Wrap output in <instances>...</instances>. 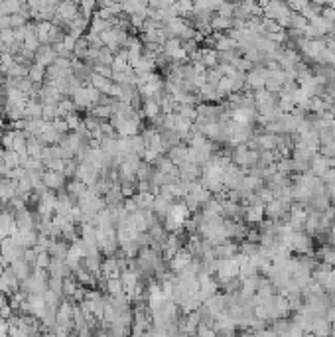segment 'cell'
I'll list each match as a JSON object with an SVG mask.
<instances>
[{
	"mask_svg": "<svg viewBox=\"0 0 335 337\" xmlns=\"http://www.w3.org/2000/svg\"><path fill=\"white\" fill-rule=\"evenodd\" d=\"M142 140H144V146L148 152H156V154H160V156H164L166 152H164V146H162V140H160V132L156 130V128H146V130H142L140 132Z\"/></svg>",
	"mask_w": 335,
	"mask_h": 337,
	"instance_id": "9",
	"label": "cell"
},
{
	"mask_svg": "<svg viewBox=\"0 0 335 337\" xmlns=\"http://www.w3.org/2000/svg\"><path fill=\"white\" fill-rule=\"evenodd\" d=\"M237 252H239V243L235 241H225L217 247H213V256L217 261H231L237 256Z\"/></svg>",
	"mask_w": 335,
	"mask_h": 337,
	"instance_id": "13",
	"label": "cell"
},
{
	"mask_svg": "<svg viewBox=\"0 0 335 337\" xmlns=\"http://www.w3.org/2000/svg\"><path fill=\"white\" fill-rule=\"evenodd\" d=\"M10 268H12V272L16 274V278H18L20 282H24V280H28L30 276L34 274V268H36V266L28 264L24 259H18V261H14L12 264H10Z\"/></svg>",
	"mask_w": 335,
	"mask_h": 337,
	"instance_id": "20",
	"label": "cell"
},
{
	"mask_svg": "<svg viewBox=\"0 0 335 337\" xmlns=\"http://www.w3.org/2000/svg\"><path fill=\"white\" fill-rule=\"evenodd\" d=\"M329 170H331V160H329V158H323V156L318 154V156L313 158V162H311V170H309V172L313 175H318V177H323Z\"/></svg>",
	"mask_w": 335,
	"mask_h": 337,
	"instance_id": "25",
	"label": "cell"
},
{
	"mask_svg": "<svg viewBox=\"0 0 335 337\" xmlns=\"http://www.w3.org/2000/svg\"><path fill=\"white\" fill-rule=\"evenodd\" d=\"M50 262H52V256L48 250H41L38 252V259H36V268H41V270H48L50 268Z\"/></svg>",
	"mask_w": 335,
	"mask_h": 337,
	"instance_id": "51",
	"label": "cell"
},
{
	"mask_svg": "<svg viewBox=\"0 0 335 337\" xmlns=\"http://www.w3.org/2000/svg\"><path fill=\"white\" fill-rule=\"evenodd\" d=\"M71 101H73V105H75L77 109L91 111V97H89V89H87V85L77 89V91L71 95Z\"/></svg>",
	"mask_w": 335,
	"mask_h": 337,
	"instance_id": "24",
	"label": "cell"
},
{
	"mask_svg": "<svg viewBox=\"0 0 335 337\" xmlns=\"http://www.w3.org/2000/svg\"><path fill=\"white\" fill-rule=\"evenodd\" d=\"M89 50H91V46H89V39H87V36L77 37V42H75V48H73V57H75V60H79V62H83V60L87 57Z\"/></svg>",
	"mask_w": 335,
	"mask_h": 337,
	"instance_id": "37",
	"label": "cell"
},
{
	"mask_svg": "<svg viewBox=\"0 0 335 337\" xmlns=\"http://www.w3.org/2000/svg\"><path fill=\"white\" fill-rule=\"evenodd\" d=\"M61 239H64L67 245H73V243H77L79 239V231H77V225L75 223H67L61 227Z\"/></svg>",
	"mask_w": 335,
	"mask_h": 337,
	"instance_id": "38",
	"label": "cell"
},
{
	"mask_svg": "<svg viewBox=\"0 0 335 337\" xmlns=\"http://www.w3.org/2000/svg\"><path fill=\"white\" fill-rule=\"evenodd\" d=\"M221 79H223V73L219 71V67H215V69H207L205 71V83L207 85H211V87L217 89V85H219Z\"/></svg>",
	"mask_w": 335,
	"mask_h": 337,
	"instance_id": "48",
	"label": "cell"
},
{
	"mask_svg": "<svg viewBox=\"0 0 335 337\" xmlns=\"http://www.w3.org/2000/svg\"><path fill=\"white\" fill-rule=\"evenodd\" d=\"M104 205L109 207V209H116V207H122L124 205V195H122V191H120V187L115 186L111 187L107 193H104Z\"/></svg>",
	"mask_w": 335,
	"mask_h": 337,
	"instance_id": "21",
	"label": "cell"
},
{
	"mask_svg": "<svg viewBox=\"0 0 335 337\" xmlns=\"http://www.w3.org/2000/svg\"><path fill=\"white\" fill-rule=\"evenodd\" d=\"M217 280V284L229 282L233 278H239V262L231 259V261H219L217 264V272L213 276Z\"/></svg>",
	"mask_w": 335,
	"mask_h": 337,
	"instance_id": "4",
	"label": "cell"
},
{
	"mask_svg": "<svg viewBox=\"0 0 335 337\" xmlns=\"http://www.w3.org/2000/svg\"><path fill=\"white\" fill-rule=\"evenodd\" d=\"M316 261L322 262V264L335 266V247H331V245H323V247H320V249L316 250Z\"/></svg>",
	"mask_w": 335,
	"mask_h": 337,
	"instance_id": "29",
	"label": "cell"
},
{
	"mask_svg": "<svg viewBox=\"0 0 335 337\" xmlns=\"http://www.w3.org/2000/svg\"><path fill=\"white\" fill-rule=\"evenodd\" d=\"M181 48L185 50V53H187V57H192V55H195L197 51L201 50V48H199V42H197V39H190V42H181Z\"/></svg>",
	"mask_w": 335,
	"mask_h": 337,
	"instance_id": "53",
	"label": "cell"
},
{
	"mask_svg": "<svg viewBox=\"0 0 335 337\" xmlns=\"http://www.w3.org/2000/svg\"><path fill=\"white\" fill-rule=\"evenodd\" d=\"M0 30H12V28H10V18H8V16H2V18H0Z\"/></svg>",
	"mask_w": 335,
	"mask_h": 337,
	"instance_id": "61",
	"label": "cell"
},
{
	"mask_svg": "<svg viewBox=\"0 0 335 337\" xmlns=\"http://www.w3.org/2000/svg\"><path fill=\"white\" fill-rule=\"evenodd\" d=\"M144 152H146V146H144V140H142L140 134H138V136L127 138V154L144 158Z\"/></svg>",
	"mask_w": 335,
	"mask_h": 337,
	"instance_id": "30",
	"label": "cell"
},
{
	"mask_svg": "<svg viewBox=\"0 0 335 337\" xmlns=\"http://www.w3.org/2000/svg\"><path fill=\"white\" fill-rule=\"evenodd\" d=\"M93 73L101 75V77H104V79H111V77H113V67L97 63V65H93Z\"/></svg>",
	"mask_w": 335,
	"mask_h": 337,
	"instance_id": "54",
	"label": "cell"
},
{
	"mask_svg": "<svg viewBox=\"0 0 335 337\" xmlns=\"http://www.w3.org/2000/svg\"><path fill=\"white\" fill-rule=\"evenodd\" d=\"M148 337H172L168 331H164V329H158V327H150L148 329Z\"/></svg>",
	"mask_w": 335,
	"mask_h": 337,
	"instance_id": "58",
	"label": "cell"
},
{
	"mask_svg": "<svg viewBox=\"0 0 335 337\" xmlns=\"http://www.w3.org/2000/svg\"><path fill=\"white\" fill-rule=\"evenodd\" d=\"M22 259L28 262V264H32V266H36V259H38V252L36 249H24V254H22Z\"/></svg>",
	"mask_w": 335,
	"mask_h": 337,
	"instance_id": "56",
	"label": "cell"
},
{
	"mask_svg": "<svg viewBox=\"0 0 335 337\" xmlns=\"http://www.w3.org/2000/svg\"><path fill=\"white\" fill-rule=\"evenodd\" d=\"M323 8H325V4H322V2H306V6H304V10H302V16L308 20V22H311L313 18H318V16H322L323 14Z\"/></svg>",
	"mask_w": 335,
	"mask_h": 337,
	"instance_id": "32",
	"label": "cell"
},
{
	"mask_svg": "<svg viewBox=\"0 0 335 337\" xmlns=\"http://www.w3.org/2000/svg\"><path fill=\"white\" fill-rule=\"evenodd\" d=\"M178 170H180L181 182H199L201 180V172H203V168L194 162H185Z\"/></svg>",
	"mask_w": 335,
	"mask_h": 337,
	"instance_id": "16",
	"label": "cell"
},
{
	"mask_svg": "<svg viewBox=\"0 0 335 337\" xmlns=\"http://www.w3.org/2000/svg\"><path fill=\"white\" fill-rule=\"evenodd\" d=\"M178 50H181V42L178 39V37H168L166 44L162 46V51L166 53L168 57H172Z\"/></svg>",
	"mask_w": 335,
	"mask_h": 337,
	"instance_id": "45",
	"label": "cell"
},
{
	"mask_svg": "<svg viewBox=\"0 0 335 337\" xmlns=\"http://www.w3.org/2000/svg\"><path fill=\"white\" fill-rule=\"evenodd\" d=\"M6 132V123H4V118H2V114H0V136Z\"/></svg>",
	"mask_w": 335,
	"mask_h": 337,
	"instance_id": "63",
	"label": "cell"
},
{
	"mask_svg": "<svg viewBox=\"0 0 335 337\" xmlns=\"http://www.w3.org/2000/svg\"><path fill=\"white\" fill-rule=\"evenodd\" d=\"M24 8L22 2H16V0H8V2H2V12L4 16H12V14H18Z\"/></svg>",
	"mask_w": 335,
	"mask_h": 337,
	"instance_id": "49",
	"label": "cell"
},
{
	"mask_svg": "<svg viewBox=\"0 0 335 337\" xmlns=\"http://www.w3.org/2000/svg\"><path fill=\"white\" fill-rule=\"evenodd\" d=\"M166 156H168V160L174 164L176 168H181L185 162H190V148L180 144V146H176V148L168 150Z\"/></svg>",
	"mask_w": 335,
	"mask_h": 337,
	"instance_id": "18",
	"label": "cell"
},
{
	"mask_svg": "<svg viewBox=\"0 0 335 337\" xmlns=\"http://www.w3.org/2000/svg\"><path fill=\"white\" fill-rule=\"evenodd\" d=\"M4 308H8V296H6L4 292H0V312H2Z\"/></svg>",
	"mask_w": 335,
	"mask_h": 337,
	"instance_id": "62",
	"label": "cell"
},
{
	"mask_svg": "<svg viewBox=\"0 0 335 337\" xmlns=\"http://www.w3.org/2000/svg\"><path fill=\"white\" fill-rule=\"evenodd\" d=\"M292 252H296L298 256L311 254L313 252V237L308 235L306 231H300L292 235Z\"/></svg>",
	"mask_w": 335,
	"mask_h": 337,
	"instance_id": "5",
	"label": "cell"
},
{
	"mask_svg": "<svg viewBox=\"0 0 335 337\" xmlns=\"http://www.w3.org/2000/svg\"><path fill=\"white\" fill-rule=\"evenodd\" d=\"M24 172H46V168H44V162L39 158H30L24 166Z\"/></svg>",
	"mask_w": 335,
	"mask_h": 337,
	"instance_id": "52",
	"label": "cell"
},
{
	"mask_svg": "<svg viewBox=\"0 0 335 337\" xmlns=\"http://www.w3.org/2000/svg\"><path fill=\"white\" fill-rule=\"evenodd\" d=\"M87 191V186L83 184V182H79L77 177H73V180H69L67 182V187H65V193H67V197H69V201L77 207L79 205V200L83 197V193Z\"/></svg>",
	"mask_w": 335,
	"mask_h": 337,
	"instance_id": "14",
	"label": "cell"
},
{
	"mask_svg": "<svg viewBox=\"0 0 335 337\" xmlns=\"http://www.w3.org/2000/svg\"><path fill=\"white\" fill-rule=\"evenodd\" d=\"M170 217L176 219L180 225H185L190 219H192V211L185 207L183 201H176V203L172 205V209H170Z\"/></svg>",
	"mask_w": 335,
	"mask_h": 337,
	"instance_id": "22",
	"label": "cell"
},
{
	"mask_svg": "<svg viewBox=\"0 0 335 337\" xmlns=\"http://www.w3.org/2000/svg\"><path fill=\"white\" fill-rule=\"evenodd\" d=\"M327 245L335 247V225H331V229L327 231Z\"/></svg>",
	"mask_w": 335,
	"mask_h": 337,
	"instance_id": "60",
	"label": "cell"
},
{
	"mask_svg": "<svg viewBox=\"0 0 335 337\" xmlns=\"http://www.w3.org/2000/svg\"><path fill=\"white\" fill-rule=\"evenodd\" d=\"M87 114L95 116V118H97V121H101V123H107V121H111L113 111H111V107H109V105H97V107H93L91 111H87Z\"/></svg>",
	"mask_w": 335,
	"mask_h": 337,
	"instance_id": "39",
	"label": "cell"
},
{
	"mask_svg": "<svg viewBox=\"0 0 335 337\" xmlns=\"http://www.w3.org/2000/svg\"><path fill=\"white\" fill-rule=\"evenodd\" d=\"M160 140H162V146H164V152L168 154V150L176 148L181 144V138L176 130H162L160 132Z\"/></svg>",
	"mask_w": 335,
	"mask_h": 337,
	"instance_id": "27",
	"label": "cell"
},
{
	"mask_svg": "<svg viewBox=\"0 0 335 337\" xmlns=\"http://www.w3.org/2000/svg\"><path fill=\"white\" fill-rule=\"evenodd\" d=\"M266 219L264 215V205H245V215H243V223L246 227L257 229L258 225Z\"/></svg>",
	"mask_w": 335,
	"mask_h": 337,
	"instance_id": "11",
	"label": "cell"
},
{
	"mask_svg": "<svg viewBox=\"0 0 335 337\" xmlns=\"http://www.w3.org/2000/svg\"><path fill=\"white\" fill-rule=\"evenodd\" d=\"M122 14L127 16H134V14H140L148 8V2H142V0H130V2H122L120 4Z\"/></svg>",
	"mask_w": 335,
	"mask_h": 337,
	"instance_id": "33",
	"label": "cell"
},
{
	"mask_svg": "<svg viewBox=\"0 0 335 337\" xmlns=\"http://www.w3.org/2000/svg\"><path fill=\"white\" fill-rule=\"evenodd\" d=\"M28 79H30L34 85H39V87H41V83H46V67H41L38 63H32L30 69H28Z\"/></svg>",
	"mask_w": 335,
	"mask_h": 337,
	"instance_id": "34",
	"label": "cell"
},
{
	"mask_svg": "<svg viewBox=\"0 0 335 337\" xmlns=\"http://www.w3.org/2000/svg\"><path fill=\"white\" fill-rule=\"evenodd\" d=\"M104 290H107V296H109V298H124V296H127V290H124V284H122L120 278L107 280Z\"/></svg>",
	"mask_w": 335,
	"mask_h": 337,
	"instance_id": "26",
	"label": "cell"
},
{
	"mask_svg": "<svg viewBox=\"0 0 335 337\" xmlns=\"http://www.w3.org/2000/svg\"><path fill=\"white\" fill-rule=\"evenodd\" d=\"M77 168L79 164L75 160H65L64 162V175L67 180H73L75 175H77Z\"/></svg>",
	"mask_w": 335,
	"mask_h": 337,
	"instance_id": "50",
	"label": "cell"
},
{
	"mask_svg": "<svg viewBox=\"0 0 335 337\" xmlns=\"http://www.w3.org/2000/svg\"><path fill=\"white\" fill-rule=\"evenodd\" d=\"M69 247H71V245H67L64 239H55V241H52L48 252H50L52 259H65L67 252H69Z\"/></svg>",
	"mask_w": 335,
	"mask_h": 337,
	"instance_id": "31",
	"label": "cell"
},
{
	"mask_svg": "<svg viewBox=\"0 0 335 337\" xmlns=\"http://www.w3.org/2000/svg\"><path fill=\"white\" fill-rule=\"evenodd\" d=\"M75 42H77V37H73L71 34H67V36L64 37V46L69 51H73V48H75Z\"/></svg>",
	"mask_w": 335,
	"mask_h": 337,
	"instance_id": "59",
	"label": "cell"
},
{
	"mask_svg": "<svg viewBox=\"0 0 335 337\" xmlns=\"http://www.w3.org/2000/svg\"><path fill=\"white\" fill-rule=\"evenodd\" d=\"M41 182H44V186L46 189H50L53 193H57V191H64L65 187H67V177L64 175V172H50V170H46L44 172V177H41Z\"/></svg>",
	"mask_w": 335,
	"mask_h": 337,
	"instance_id": "8",
	"label": "cell"
},
{
	"mask_svg": "<svg viewBox=\"0 0 335 337\" xmlns=\"http://www.w3.org/2000/svg\"><path fill=\"white\" fill-rule=\"evenodd\" d=\"M14 223H16V231H36L38 229L36 213L30 207H24V209L14 213Z\"/></svg>",
	"mask_w": 335,
	"mask_h": 337,
	"instance_id": "2",
	"label": "cell"
},
{
	"mask_svg": "<svg viewBox=\"0 0 335 337\" xmlns=\"http://www.w3.org/2000/svg\"><path fill=\"white\" fill-rule=\"evenodd\" d=\"M132 69H134V73H136V75L154 73V69H156V60H152V57H146V55H142L140 62L136 63V65H132Z\"/></svg>",
	"mask_w": 335,
	"mask_h": 337,
	"instance_id": "35",
	"label": "cell"
},
{
	"mask_svg": "<svg viewBox=\"0 0 335 337\" xmlns=\"http://www.w3.org/2000/svg\"><path fill=\"white\" fill-rule=\"evenodd\" d=\"M181 249H183L181 233H172V235H168L166 243H164V247H162V256H164V261H172Z\"/></svg>",
	"mask_w": 335,
	"mask_h": 337,
	"instance_id": "10",
	"label": "cell"
},
{
	"mask_svg": "<svg viewBox=\"0 0 335 337\" xmlns=\"http://www.w3.org/2000/svg\"><path fill=\"white\" fill-rule=\"evenodd\" d=\"M16 239V243L22 247V249H36L38 245V231H16L12 235Z\"/></svg>",
	"mask_w": 335,
	"mask_h": 337,
	"instance_id": "19",
	"label": "cell"
},
{
	"mask_svg": "<svg viewBox=\"0 0 335 337\" xmlns=\"http://www.w3.org/2000/svg\"><path fill=\"white\" fill-rule=\"evenodd\" d=\"M55 57H57V53H55V50H53V46H39V50L36 51V60H34V63H38V65H41V67H50V65H53V62H55Z\"/></svg>",
	"mask_w": 335,
	"mask_h": 337,
	"instance_id": "17",
	"label": "cell"
},
{
	"mask_svg": "<svg viewBox=\"0 0 335 337\" xmlns=\"http://www.w3.org/2000/svg\"><path fill=\"white\" fill-rule=\"evenodd\" d=\"M52 126L59 132V134H67L69 132V128H67V123H65V118H55L52 123Z\"/></svg>",
	"mask_w": 335,
	"mask_h": 337,
	"instance_id": "57",
	"label": "cell"
},
{
	"mask_svg": "<svg viewBox=\"0 0 335 337\" xmlns=\"http://www.w3.org/2000/svg\"><path fill=\"white\" fill-rule=\"evenodd\" d=\"M55 14L64 20L65 24H69V22H73L79 14H81V10H79L77 2H59V8H57Z\"/></svg>",
	"mask_w": 335,
	"mask_h": 337,
	"instance_id": "15",
	"label": "cell"
},
{
	"mask_svg": "<svg viewBox=\"0 0 335 337\" xmlns=\"http://www.w3.org/2000/svg\"><path fill=\"white\" fill-rule=\"evenodd\" d=\"M20 284H22V282L16 278V274L12 272L10 266L2 268V272H0V292H4V294L10 298V296L20 292Z\"/></svg>",
	"mask_w": 335,
	"mask_h": 337,
	"instance_id": "3",
	"label": "cell"
},
{
	"mask_svg": "<svg viewBox=\"0 0 335 337\" xmlns=\"http://www.w3.org/2000/svg\"><path fill=\"white\" fill-rule=\"evenodd\" d=\"M44 114V105L38 103V101H28L26 105V118L30 121H39Z\"/></svg>",
	"mask_w": 335,
	"mask_h": 337,
	"instance_id": "41",
	"label": "cell"
},
{
	"mask_svg": "<svg viewBox=\"0 0 335 337\" xmlns=\"http://www.w3.org/2000/svg\"><path fill=\"white\" fill-rule=\"evenodd\" d=\"M77 207L83 213H87V215H93V217H97V215L103 211L107 205H104V200L101 197V195L93 193L89 187H87V191H85V193H83V197L79 200Z\"/></svg>",
	"mask_w": 335,
	"mask_h": 337,
	"instance_id": "1",
	"label": "cell"
},
{
	"mask_svg": "<svg viewBox=\"0 0 335 337\" xmlns=\"http://www.w3.org/2000/svg\"><path fill=\"white\" fill-rule=\"evenodd\" d=\"M243 177H245V172H243L239 166L229 164V166L223 170V186H225L227 191H233V189H237V187L241 186Z\"/></svg>",
	"mask_w": 335,
	"mask_h": 337,
	"instance_id": "7",
	"label": "cell"
},
{
	"mask_svg": "<svg viewBox=\"0 0 335 337\" xmlns=\"http://www.w3.org/2000/svg\"><path fill=\"white\" fill-rule=\"evenodd\" d=\"M152 174H154V166L142 162L140 168H138V172H136V180H138V182H150V180H152Z\"/></svg>",
	"mask_w": 335,
	"mask_h": 337,
	"instance_id": "44",
	"label": "cell"
},
{
	"mask_svg": "<svg viewBox=\"0 0 335 337\" xmlns=\"http://www.w3.org/2000/svg\"><path fill=\"white\" fill-rule=\"evenodd\" d=\"M192 262H194V256H192V252H190V250L183 247V249H181L180 252H178V254H176V256L170 261V272H172L174 276L183 274V272L190 268V264H192Z\"/></svg>",
	"mask_w": 335,
	"mask_h": 337,
	"instance_id": "6",
	"label": "cell"
},
{
	"mask_svg": "<svg viewBox=\"0 0 335 337\" xmlns=\"http://www.w3.org/2000/svg\"><path fill=\"white\" fill-rule=\"evenodd\" d=\"M162 114V109H160V103L156 99H148L144 101V105H142V116L144 118H148L150 123L154 121V118H158Z\"/></svg>",
	"mask_w": 335,
	"mask_h": 337,
	"instance_id": "28",
	"label": "cell"
},
{
	"mask_svg": "<svg viewBox=\"0 0 335 337\" xmlns=\"http://www.w3.org/2000/svg\"><path fill=\"white\" fill-rule=\"evenodd\" d=\"M91 28V20H87L83 14H79L73 22H69V34L73 37H81L85 36V32Z\"/></svg>",
	"mask_w": 335,
	"mask_h": 337,
	"instance_id": "23",
	"label": "cell"
},
{
	"mask_svg": "<svg viewBox=\"0 0 335 337\" xmlns=\"http://www.w3.org/2000/svg\"><path fill=\"white\" fill-rule=\"evenodd\" d=\"M77 177L79 182H83L87 187H93L99 180H101V174H99V170L97 168H93L91 164H79V168H77Z\"/></svg>",
	"mask_w": 335,
	"mask_h": 337,
	"instance_id": "12",
	"label": "cell"
},
{
	"mask_svg": "<svg viewBox=\"0 0 335 337\" xmlns=\"http://www.w3.org/2000/svg\"><path fill=\"white\" fill-rule=\"evenodd\" d=\"M235 8H237V4H225V2H221L219 10L215 14H219V16H225V18H233V14H235Z\"/></svg>",
	"mask_w": 335,
	"mask_h": 337,
	"instance_id": "55",
	"label": "cell"
},
{
	"mask_svg": "<svg viewBox=\"0 0 335 337\" xmlns=\"http://www.w3.org/2000/svg\"><path fill=\"white\" fill-rule=\"evenodd\" d=\"M26 150H28V154H30V158H39V156H41V150H44V144H41L36 136H28Z\"/></svg>",
	"mask_w": 335,
	"mask_h": 337,
	"instance_id": "42",
	"label": "cell"
},
{
	"mask_svg": "<svg viewBox=\"0 0 335 337\" xmlns=\"http://www.w3.org/2000/svg\"><path fill=\"white\" fill-rule=\"evenodd\" d=\"M77 290H79V284H77V280H75V276H73V278H65L64 280V298H73Z\"/></svg>",
	"mask_w": 335,
	"mask_h": 337,
	"instance_id": "47",
	"label": "cell"
},
{
	"mask_svg": "<svg viewBox=\"0 0 335 337\" xmlns=\"http://www.w3.org/2000/svg\"><path fill=\"white\" fill-rule=\"evenodd\" d=\"M2 162H4V166H6L10 172L20 168V158H18V154H16L14 150H4V158H2Z\"/></svg>",
	"mask_w": 335,
	"mask_h": 337,
	"instance_id": "43",
	"label": "cell"
},
{
	"mask_svg": "<svg viewBox=\"0 0 335 337\" xmlns=\"http://www.w3.org/2000/svg\"><path fill=\"white\" fill-rule=\"evenodd\" d=\"M113 62H115V53L109 50L107 46L101 48V50H99V55H97V63H101V65H109V67H111ZM97 63H95V65H97Z\"/></svg>",
	"mask_w": 335,
	"mask_h": 337,
	"instance_id": "46",
	"label": "cell"
},
{
	"mask_svg": "<svg viewBox=\"0 0 335 337\" xmlns=\"http://www.w3.org/2000/svg\"><path fill=\"white\" fill-rule=\"evenodd\" d=\"M233 28V18H225L219 14H213L211 18V30L213 32H229Z\"/></svg>",
	"mask_w": 335,
	"mask_h": 337,
	"instance_id": "36",
	"label": "cell"
},
{
	"mask_svg": "<svg viewBox=\"0 0 335 337\" xmlns=\"http://www.w3.org/2000/svg\"><path fill=\"white\" fill-rule=\"evenodd\" d=\"M201 60H203L207 69L219 67V53L215 50H211V48H203V50H201Z\"/></svg>",
	"mask_w": 335,
	"mask_h": 337,
	"instance_id": "40",
	"label": "cell"
}]
</instances>
